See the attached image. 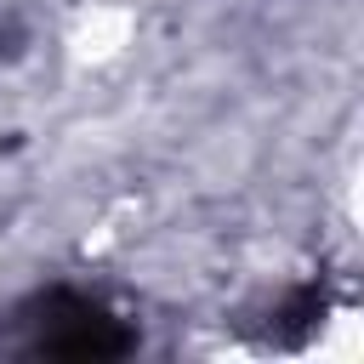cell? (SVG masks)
Masks as SVG:
<instances>
[{
  "label": "cell",
  "mask_w": 364,
  "mask_h": 364,
  "mask_svg": "<svg viewBox=\"0 0 364 364\" xmlns=\"http://www.w3.org/2000/svg\"><path fill=\"white\" fill-rule=\"evenodd\" d=\"M40 347L46 353H63V358H114V353L131 347V336H125V324L108 307L57 290L40 307Z\"/></svg>",
  "instance_id": "1"
}]
</instances>
